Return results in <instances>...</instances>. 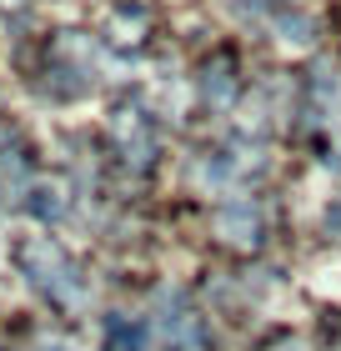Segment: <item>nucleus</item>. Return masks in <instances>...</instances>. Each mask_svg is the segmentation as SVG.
<instances>
[{"label": "nucleus", "instance_id": "f257e3e1", "mask_svg": "<svg viewBox=\"0 0 341 351\" xmlns=\"http://www.w3.org/2000/svg\"><path fill=\"white\" fill-rule=\"evenodd\" d=\"M21 266H25V276L40 286L45 296H56V301H66V306H75L80 301V276H75V266H71V256L60 246H51V241H21Z\"/></svg>", "mask_w": 341, "mask_h": 351}, {"label": "nucleus", "instance_id": "f03ea898", "mask_svg": "<svg viewBox=\"0 0 341 351\" xmlns=\"http://www.w3.org/2000/svg\"><path fill=\"white\" fill-rule=\"evenodd\" d=\"M216 221H221V231L231 236V241H256V231H261V216H256L251 196H231V201H221Z\"/></svg>", "mask_w": 341, "mask_h": 351}, {"label": "nucleus", "instance_id": "7ed1b4c3", "mask_svg": "<svg viewBox=\"0 0 341 351\" xmlns=\"http://www.w3.org/2000/svg\"><path fill=\"white\" fill-rule=\"evenodd\" d=\"M141 346H145V331L141 326H126V322L110 326V351H141Z\"/></svg>", "mask_w": 341, "mask_h": 351}]
</instances>
